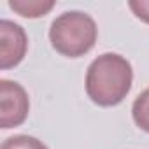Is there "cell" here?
<instances>
[{
	"label": "cell",
	"instance_id": "1",
	"mask_svg": "<svg viewBox=\"0 0 149 149\" xmlns=\"http://www.w3.org/2000/svg\"><path fill=\"white\" fill-rule=\"evenodd\" d=\"M133 70L130 61L118 53H104L95 58L86 72V93L100 107L121 104L130 93Z\"/></svg>",
	"mask_w": 149,
	"mask_h": 149
},
{
	"label": "cell",
	"instance_id": "2",
	"mask_svg": "<svg viewBox=\"0 0 149 149\" xmlns=\"http://www.w3.org/2000/svg\"><path fill=\"white\" fill-rule=\"evenodd\" d=\"M97 37L98 28L95 19L83 11H67L60 14L49 28L51 46L68 58H79L90 53Z\"/></svg>",
	"mask_w": 149,
	"mask_h": 149
},
{
	"label": "cell",
	"instance_id": "3",
	"mask_svg": "<svg viewBox=\"0 0 149 149\" xmlns=\"http://www.w3.org/2000/svg\"><path fill=\"white\" fill-rule=\"evenodd\" d=\"M30 111V100L25 88L9 79L0 81V126L4 130L19 126Z\"/></svg>",
	"mask_w": 149,
	"mask_h": 149
},
{
	"label": "cell",
	"instance_id": "4",
	"mask_svg": "<svg viewBox=\"0 0 149 149\" xmlns=\"http://www.w3.org/2000/svg\"><path fill=\"white\" fill-rule=\"evenodd\" d=\"M28 49V37L21 25L0 19V68L7 70L21 63Z\"/></svg>",
	"mask_w": 149,
	"mask_h": 149
},
{
	"label": "cell",
	"instance_id": "5",
	"mask_svg": "<svg viewBox=\"0 0 149 149\" xmlns=\"http://www.w3.org/2000/svg\"><path fill=\"white\" fill-rule=\"evenodd\" d=\"M9 7L25 18H40L53 7V0H9Z\"/></svg>",
	"mask_w": 149,
	"mask_h": 149
},
{
	"label": "cell",
	"instance_id": "6",
	"mask_svg": "<svg viewBox=\"0 0 149 149\" xmlns=\"http://www.w3.org/2000/svg\"><path fill=\"white\" fill-rule=\"evenodd\" d=\"M132 116L135 125L149 133V88L144 90L132 105Z\"/></svg>",
	"mask_w": 149,
	"mask_h": 149
},
{
	"label": "cell",
	"instance_id": "7",
	"mask_svg": "<svg viewBox=\"0 0 149 149\" xmlns=\"http://www.w3.org/2000/svg\"><path fill=\"white\" fill-rule=\"evenodd\" d=\"M0 149H47V146L32 135H14L6 139Z\"/></svg>",
	"mask_w": 149,
	"mask_h": 149
},
{
	"label": "cell",
	"instance_id": "8",
	"mask_svg": "<svg viewBox=\"0 0 149 149\" xmlns=\"http://www.w3.org/2000/svg\"><path fill=\"white\" fill-rule=\"evenodd\" d=\"M128 7L139 19H142L144 23H149V0H130Z\"/></svg>",
	"mask_w": 149,
	"mask_h": 149
}]
</instances>
